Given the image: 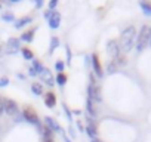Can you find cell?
Masks as SVG:
<instances>
[{
	"label": "cell",
	"instance_id": "cell-23",
	"mask_svg": "<svg viewBox=\"0 0 151 142\" xmlns=\"http://www.w3.org/2000/svg\"><path fill=\"white\" fill-rule=\"evenodd\" d=\"M21 53H22V56H24L27 61H33V59H34L33 50H31V49H28V47H21Z\"/></svg>",
	"mask_w": 151,
	"mask_h": 142
},
{
	"label": "cell",
	"instance_id": "cell-40",
	"mask_svg": "<svg viewBox=\"0 0 151 142\" xmlns=\"http://www.w3.org/2000/svg\"><path fill=\"white\" fill-rule=\"evenodd\" d=\"M148 44H150V46H151V36H150V42H148Z\"/></svg>",
	"mask_w": 151,
	"mask_h": 142
},
{
	"label": "cell",
	"instance_id": "cell-30",
	"mask_svg": "<svg viewBox=\"0 0 151 142\" xmlns=\"http://www.w3.org/2000/svg\"><path fill=\"white\" fill-rule=\"evenodd\" d=\"M9 85V79L8 77H0V87H5Z\"/></svg>",
	"mask_w": 151,
	"mask_h": 142
},
{
	"label": "cell",
	"instance_id": "cell-25",
	"mask_svg": "<svg viewBox=\"0 0 151 142\" xmlns=\"http://www.w3.org/2000/svg\"><path fill=\"white\" fill-rule=\"evenodd\" d=\"M2 19L6 21V22H15V16H14V14H11V12L2 14Z\"/></svg>",
	"mask_w": 151,
	"mask_h": 142
},
{
	"label": "cell",
	"instance_id": "cell-6",
	"mask_svg": "<svg viewBox=\"0 0 151 142\" xmlns=\"http://www.w3.org/2000/svg\"><path fill=\"white\" fill-rule=\"evenodd\" d=\"M5 113L9 115V117H17L19 114V108H18V104L12 99H5Z\"/></svg>",
	"mask_w": 151,
	"mask_h": 142
},
{
	"label": "cell",
	"instance_id": "cell-8",
	"mask_svg": "<svg viewBox=\"0 0 151 142\" xmlns=\"http://www.w3.org/2000/svg\"><path fill=\"white\" fill-rule=\"evenodd\" d=\"M40 76V79H42V82L46 85V86H55V77H53V74L50 73V70L49 68H46L45 67V70L42 71V73L39 74Z\"/></svg>",
	"mask_w": 151,
	"mask_h": 142
},
{
	"label": "cell",
	"instance_id": "cell-5",
	"mask_svg": "<svg viewBox=\"0 0 151 142\" xmlns=\"http://www.w3.org/2000/svg\"><path fill=\"white\" fill-rule=\"evenodd\" d=\"M107 53H108L113 59H116L117 56L122 55V49H120V44H119L117 40H114V39L108 40V43H107Z\"/></svg>",
	"mask_w": 151,
	"mask_h": 142
},
{
	"label": "cell",
	"instance_id": "cell-24",
	"mask_svg": "<svg viewBox=\"0 0 151 142\" xmlns=\"http://www.w3.org/2000/svg\"><path fill=\"white\" fill-rule=\"evenodd\" d=\"M117 64H116V61L114 59H111L110 62H108V65H107V74H114L116 71H117Z\"/></svg>",
	"mask_w": 151,
	"mask_h": 142
},
{
	"label": "cell",
	"instance_id": "cell-39",
	"mask_svg": "<svg viewBox=\"0 0 151 142\" xmlns=\"http://www.w3.org/2000/svg\"><path fill=\"white\" fill-rule=\"evenodd\" d=\"M64 141H65V142H71V141H70V139H68L67 136H64Z\"/></svg>",
	"mask_w": 151,
	"mask_h": 142
},
{
	"label": "cell",
	"instance_id": "cell-37",
	"mask_svg": "<svg viewBox=\"0 0 151 142\" xmlns=\"http://www.w3.org/2000/svg\"><path fill=\"white\" fill-rule=\"evenodd\" d=\"M77 127H79V129H80V132H83V130H85V127H83V126H82V123H80V121H79V123H77Z\"/></svg>",
	"mask_w": 151,
	"mask_h": 142
},
{
	"label": "cell",
	"instance_id": "cell-28",
	"mask_svg": "<svg viewBox=\"0 0 151 142\" xmlns=\"http://www.w3.org/2000/svg\"><path fill=\"white\" fill-rule=\"evenodd\" d=\"M65 55H67V64L70 65V64H71V56H73V55H71V49H70L68 46L65 47Z\"/></svg>",
	"mask_w": 151,
	"mask_h": 142
},
{
	"label": "cell",
	"instance_id": "cell-33",
	"mask_svg": "<svg viewBox=\"0 0 151 142\" xmlns=\"http://www.w3.org/2000/svg\"><path fill=\"white\" fill-rule=\"evenodd\" d=\"M52 14H53V11H49V9H47V11H45V14H43L45 19H47V21H49V19H50V16H52Z\"/></svg>",
	"mask_w": 151,
	"mask_h": 142
},
{
	"label": "cell",
	"instance_id": "cell-14",
	"mask_svg": "<svg viewBox=\"0 0 151 142\" xmlns=\"http://www.w3.org/2000/svg\"><path fill=\"white\" fill-rule=\"evenodd\" d=\"M34 33H36V28H30V30H27L25 33L21 34V40L25 42V43H31L33 39H34Z\"/></svg>",
	"mask_w": 151,
	"mask_h": 142
},
{
	"label": "cell",
	"instance_id": "cell-42",
	"mask_svg": "<svg viewBox=\"0 0 151 142\" xmlns=\"http://www.w3.org/2000/svg\"><path fill=\"white\" fill-rule=\"evenodd\" d=\"M0 9H2V3H0Z\"/></svg>",
	"mask_w": 151,
	"mask_h": 142
},
{
	"label": "cell",
	"instance_id": "cell-34",
	"mask_svg": "<svg viewBox=\"0 0 151 142\" xmlns=\"http://www.w3.org/2000/svg\"><path fill=\"white\" fill-rule=\"evenodd\" d=\"M14 120H15V121H17V123H19V121H22V120H24V118H22V114H21V113H19V114H18V115H17V117H14Z\"/></svg>",
	"mask_w": 151,
	"mask_h": 142
},
{
	"label": "cell",
	"instance_id": "cell-9",
	"mask_svg": "<svg viewBox=\"0 0 151 142\" xmlns=\"http://www.w3.org/2000/svg\"><path fill=\"white\" fill-rule=\"evenodd\" d=\"M6 46H8V50H6L8 53H17V52L21 50V42H19V39H17V37H11V39L8 40Z\"/></svg>",
	"mask_w": 151,
	"mask_h": 142
},
{
	"label": "cell",
	"instance_id": "cell-13",
	"mask_svg": "<svg viewBox=\"0 0 151 142\" xmlns=\"http://www.w3.org/2000/svg\"><path fill=\"white\" fill-rule=\"evenodd\" d=\"M86 113H88V115L92 117V118L96 117V108H95L93 101H92L91 98H88V101H86Z\"/></svg>",
	"mask_w": 151,
	"mask_h": 142
},
{
	"label": "cell",
	"instance_id": "cell-4",
	"mask_svg": "<svg viewBox=\"0 0 151 142\" xmlns=\"http://www.w3.org/2000/svg\"><path fill=\"white\" fill-rule=\"evenodd\" d=\"M22 118L27 121V123H30V124H34V126H42L40 124V120H39V115H37V113L31 108V107H25L24 110H22Z\"/></svg>",
	"mask_w": 151,
	"mask_h": 142
},
{
	"label": "cell",
	"instance_id": "cell-1",
	"mask_svg": "<svg viewBox=\"0 0 151 142\" xmlns=\"http://www.w3.org/2000/svg\"><path fill=\"white\" fill-rule=\"evenodd\" d=\"M136 36H138L136 28L132 27V25L123 30V33H122V36H120V42H119L122 52H126V53H127V52L133 47V44L136 43Z\"/></svg>",
	"mask_w": 151,
	"mask_h": 142
},
{
	"label": "cell",
	"instance_id": "cell-36",
	"mask_svg": "<svg viewBox=\"0 0 151 142\" xmlns=\"http://www.w3.org/2000/svg\"><path fill=\"white\" fill-rule=\"evenodd\" d=\"M36 6L37 8H42L43 6V0H36Z\"/></svg>",
	"mask_w": 151,
	"mask_h": 142
},
{
	"label": "cell",
	"instance_id": "cell-20",
	"mask_svg": "<svg viewBox=\"0 0 151 142\" xmlns=\"http://www.w3.org/2000/svg\"><path fill=\"white\" fill-rule=\"evenodd\" d=\"M67 80H68V77H67L64 73H58V74H56V77H55V83H56V85H59L61 87L67 85Z\"/></svg>",
	"mask_w": 151,
	"mask_h": 142
},
{
	"label": "cell",
	"instance_id": "cell-19",
	"mask_svg": "<svg viewBox=\"0 0 151 142\" xmlns=\"http://www.w3.org/2000/svg\"><path fill=\"white\" fill-rule=\"evenodd\" d=\"M31 68H33V70L36 71V73H37V76H39V74L42 73V71L45 70L43 64H42L39 59H33V61H31Z\"/></svg>",
	"mask_w": 151,
	"mask_h": 142
},
{
	"label": "cell",
	"instance_id": "cell-16",
	"mask_svg": "<svg viewBox=\"0 0 151 142\" xmlns=\"http://www.w3.org/2000/svg\"><path fill=\"white\" fill-rule=\"evenodd\" d=\"M85 132L88 133V136H89L91 139H96V135H98V132H96V127H95L92 123H89V124L85 127Z\"/></svg>",
	"mask_w": 151,
	"mask_h": 142
},
{
	"label": "cell",
	"instance_id": "cell-29",
	"mask_svg": "<svg viewBox=\"0 0 151 142\" xmlns=\"http://www.w3.org/2000/svg\"><path fill=\"white\" fill-rule=\"evenodd\" d=\"M62 107H64V111H65V114H67V117H68V121H71V120H73V113H71V110H68V107H67L65 104H64Z\"/></svg>",
	"mask_w": 151,
	"mask_h": 142
},
{
	"label": "cell",
	"instance_id": "cell-7",
	"mask_svg": "<svg viewBox=\"0 0 151 142\" xmlns=\"http://www.w3.org/2000/svg\"><path fill=\"white\" fill-rule=\"evenodd\" d=\"M91 59H92V73H93L98 79L104 77V70H102V67H101V62H99L98 55H92Z\"/></svg>",
	"mask_w": 151,
	"mask_h": 142
},
{
	"label": "cell",
	"instance_id": "cell-17",
	"mask_svg": "<svg viewBox=\"0 0 151 142\" xmlns=\"http://www.w3.org/2000/svg\"><path fill=\"white\" fill-rule=\"evenodd\" d=\"M39 130H40V135L45 138V141H52L53 132H52L49 127H42V126H39Z\"/></svg>",
	"mask_w": 151,
	"mask_h": 142
},
{
	"label": "cell",
	"instance_id": "cell-27",
	"mask_svg": "<svg viewBox=\"0 0 151 142\" xmlns=\"http://www.w3.org/2000/svg\"><path fill=\"white\" fill-rule=\"evenodd\" d=\"M114 61H116V64H117V67H119V65H124V64H126V58H124L123 55H120V56H117V58H116Z\"/></svg>",
	"mask_w": 151,
	"mask_h": 142
},
{
	"label": "cell",
	"instance_id": "cell-32",
	"mask_svg": "<svg viewBox=\"0 0 151 142\" xmlns=\"http://www.w3.org/2000/svg\"><path fill=\"white\" fill-rule=\"evenodd\" d=\"M5 113V99L0 96V114H3Z\"/></svg>",
	"mask_w": 151,
	"mask_h": 142
},
{
	"label": "cell",
	"instance_id": "cell-18",
	"mask_svg": "<svg viewBox=\"0 0 151 142\" xmlns=\"http://www.w3.org/2000/svg\"><path fill=\"white\" fill-rule=\"evenodd\" d=\"M139 8L142 9L145 16H151V3L150 2H139Z\"/></svg>",
	"mask_w": 151,
	"mask_h": 142
},
{
	"label": "cell",
	"instance_id": "cell-26",
	"mask_svg": "<svg viewBox=\"0 0 151 142\" xmlns=\"http://www.w3.org/2000/svg\"><path fill=\"white\" fill-rule=\"evenodd\" d=\"M64 68H65V65H64V62L58 59V61L55 62V70L58 71V73H62V71H64Z\"/></svg>",
	"mask_w": 151,
	"mask_h": 142
},
{
	"label": "cell",
	"instance_id": "cell-35",
	"mask_svg": "<svg viewBox=\"0 0 151 142\" xmlns=\"http://www.w3.org/2000/svg\"><path fill=\"white\" fill-rule=\"evenodd\" d=\"M28 76H31V77H36V76H37V73H36V71H34L33 68H30V70H28Z\"/></svg>",
	"mask_w": 151,
	"mask_h": 142
},
{
	"label": "cell",
	"instance_id": "cell-41",
	"mask_svg": "<svg viewBox=\"0 0 151 142\" xmlns=\"http://www.w3.org/2000/svg\"><path fill=\"white\" fill-rule=\"evenodd\" d=\"M45 142H52V141H45Z\"/></svg>",
	"mask_w": 151,
	"mask_h": 142
},
{
	"label": "cell",
	"instance_id": "cell-11",
	"mask_svg": "<svg viewBox=\"0 0 151 142\" xmlns=\"http://www.w3.org/2000/svg\"><path fill=\"white\" fill-rule=\"evenodd\" d=\"M59 24H61V14L58 11H53V14H52V16L49 19V27L52 30H56L59 27Z\"/></svg>",
	"mask_w": 151,
	"mask_h": 142
},
{
	"label": "cell",
	"instance_id": "cell-22",
	"mask_svg": "<svg viewBox=\"0 0 151 142\" xmlns=\"http://www.w3.org/2000/svg\"><path fill=\"white\" fill-rule=\"evenodd\" d=\"M59 46V39L56 37V36H52L50 37V46H49V53L52 55L53 52H55V49Z\"/></svg>",
	"mask_w": 151,
	"mask_h": 142
},
{
	"label": "cell",
	"instance_id": "cell-10",
	"mask_svg": "<svg viewBox=\"0 0 151 142\" xmlns=\"http://www.w3.org/2000/svg\"><path fill=\"white\" fill-rule=\"evenodd\" d=\"M45 123H46V127H49L52 132H58V133H64V130H62V127L59 126V123L58 121H55L52 117H45Z\"/></svg>",
	"mask_w": 151,
	"mask_h": 142
},
{
	"label": "cell",
	"instance_id": "cell-2",
	"mask_svg": "<svg viewBox=\"0 0 151 142\" xmlns=\"http://www.w3.org/2000/svg\"><path fill=\"white\" fill-rule=\"evenodd\" d=\"M150 36H151V27L150 25H142V28L139 30V34L136 36V43H135L138 53L144 52V49L148 46Z\"/></svg>",
	"mask_w": 151,
	"mask_h": 142
},
{
	"label": "cell",
	"instance_id": "cell-21",
	"mask_svg": "<svg viewBox=\"0 0 151 142\" xmlns=\"http://www.w3.org/2000/svg\"><path fill=\"white\" fill-rule=\"evenodd\" d=\"M31 92L37 96H42L43 95V85L42 83H33L31 85Z\"/></svg>",
	"mask_w": 151,
	"mask_h": 142
},
{
	"label": "cell",
	"instance_id": "cell-31",
	"mask_svg": "<svg viewBox=\"0 0 151 142\" xmlns=\"http://www.w3.org/2000/svg\"><path fill=\"white\" fill-rule=\"evenodd\" d=\"M58 6V0H50L49 2V11H55Z\"/></svg>",
	"mask_w": 151,
	"mask_h": 142
},
{
	"label": "cell",
	"instance_id": "cell-38",
	"mask_svg": "<svg viewBox=\"0 0 151 142\" xmlns=\"http://www.w3.org/2000/svg\"><path fill=\"white\" fill-rule=\"evenodd\" d=\"M91 142H102V141H99V139L96 138V139H91Z\"/></svg>",
	"mask_w": 151,
	"mask_h": 142
},
{
	"label": "cell",
	"instance_id": "cell-15",
	"mask_svg": "<svg viewBox=\"0 0 151 142\" xmlns=\"http://www.w3.org/2000/svg\"><path fill=\"white\" fill-rule=\"evenodd\" d=\"M31 21H33V18H31V16H22V18H19V19H15V28H17V30H19L21 27H24V25L30 24Z\"/></svg>",
	"mask_w": 151,
	"mask_h": 142
},
{
	"label": "cell",
	"instance_id": "cell-12",
	"mask_svg": "<svg viewBox=\"0 0 151 142\" xmlns=\"http://www.w3.org/2000/svg\"><path fill=\"white\" fill-rule=\"evenodd\" d=\"M43 99H45V105H46L47 108H53V107L56 105V95H55L53 92H47V93H45Z\"/></svg>",
	"mask_w": 151,
	"mask_h": 142
},
{
	"label": "cell",
	"instance_id": "cell-3",
	"mask_svg": "<svg viewBox=\"0 0 151 142\" xmlns=\"http://www.w3.org/2000/svg\"><path fill=\"white\" fill-rule=\"evenodd\" d=\"M89 86H88V98H91L93 102H101L102 101V95H101V86L96 83V79H95V74L89 73Z\"/></svg>",
	"mask_w": 151,
	"mask_h": 142
}]
</instances>
